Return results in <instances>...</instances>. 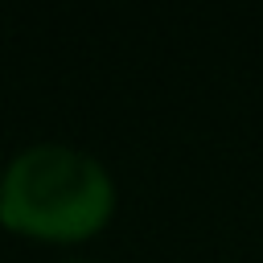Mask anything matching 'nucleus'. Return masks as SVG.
Segmentation results:
<instances>
[{
    "label": "nucleus",
    "mask_w": 263,
    "mask_h": 263,
    "mask_svg": "<svg viewBox=\"0 0 263 263\" xmlns=\"http://www.w3.org/2000/svg\"><path fill=\"white\" fill-rule=\"evenodd\" d=\"M115 214L107 168L66 144H33L4 164L0 222L41 242H82Z\"/></svg>",
    "instance_id": "f257e3e1"
},
{
    "label": "nucleus",
    "mask_w": 263,
    "mask_h": 263,
    "mask_svg": "<svg viewBox=\"0 0 263 263\" xmlns=\"http://www.w3.org/2000/svg\"><path fill=\"white\" fill-rule=\"evenodd\" d=\"M0 177H4V168H0Z\"/></svg>",
    "instance_id": "f03ea898"
}]
</instances>
